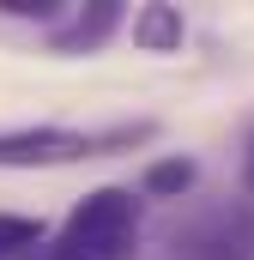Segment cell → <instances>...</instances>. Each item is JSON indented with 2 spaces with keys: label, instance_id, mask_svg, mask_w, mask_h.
Wrapping results in <instances>:
<instances>
[{
  "label": "cell",
  "instance_id": "1",
  "mask_svg": "<svg viewBox=\"0 0 254 260\" xmlns=\"http://www.w3.org/2000/svg\"><path fill=\"white\" fill-rule=\"evenodd\" d=\"M139 218H145V194L127 182H103L49 236V260H133L139 254Z\"/></svg>",
  "mask_w": 254,
  "mask_h": 260
},
{
  "label": "cell",
  "instance_id": "2",
  "mask_svg": "<svg viewBox=\"0 0 254 260\" xmlns=\"http://www.w3.org/2000/svg\"><path fill=\"white\" fill-rule=\"evenodd\" d=\"M157 121H121V127H12L0 133V170H67V164H91V157H109L127 151L139 139H151Z\"/></svg>",
  "mask_w": 254,
  "mask_h": 260
},
{
  "label": "cell",
  "instance_id": "3",
  "mask_svg": "<svg viewBox=\"0 0 254 260\" xmlns=\"http://www.w3.org/2000/svg\"><path fill=\"white\" fill-rule=\"evenodd\" d=\"M121 24V6H85L61 37H55V55H97V43Z\"/></svg>",
  "mask_w": 254,
  "mask_h": 260
},
{
  "label": "cell",
  "instance_id": "4",
  "mask_svg": "<svg viewBox=\"0 0 254 260\" xmlns=\"http://www.w3.org/2000/svg\"><path fill=\"white\" fill-rule=\"evenodd\" d=\"M133 37H139V49L170 55V49L182 43V12H170V6H145V12H133Z\"/></svg>",
  "mask_w": 254,
  "mask_h": 260
},
{
  "label": "cell",
  "instance_id": "5",
  "mask_svg": "<svg viewBox=\"0 0 254 260\" xmlns=\"http://www.w3.org/2000/svg\"><path fill=\"white\" fill-rule=\"evenodd\" d=\"M194 182H200V164H194V157H157V164L145 170L139 194H151V200H170V194H188Z\"/></svg>",
  "mask_w": 254,
  "mask_h": 260
},
{
  "label": "cell",
  "instance_id": "6",
  "mask_svg": "<svg viewBox=\"0 0 254 260\" xmlns=\"http://www.w3.org/2000/svg\"><path fill=\"white\" fill-rule=\"evenodd\" d=\"M43 218H24V212H0V260H30V248L43 242Z\"/></svg>",
  "mask_w": 254,
  "mask_h": 260
},
{
  "label": "cell",
  "instance_id": "7",
  "mask_svg": "<svg viewBox=\"0 0 254 260\" xmlns=\"http://www.w3.org/2000/svg\"><path fill=\"white\" fill-rule=\"evenodd\" d=\"M242 188L254 194V133H248V145H242Z\"/></svg>",
  "mask_w": 254,
  "mask_h": 260
}]
</instances>
